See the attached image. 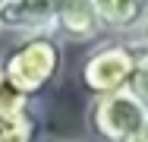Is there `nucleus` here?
Instances as JSON below:
<instances>
[{
    "label": "nucleus",
    "instance_id": "1",
    "mask_svg": "<svg viewBox=\"0 0 148 142\" xmlns=\"http://www.w3.org/2000/svg\"><path fill=\"white\" fill-rule=\"evenodd\" d=\"M0 70L6 79L16 85L29 101L44 95L63 73V41L54 32H38V35H22L16 38L3 57Z\"/></svg>",
    "mask_w": 148,
    "mask_h": 142
},
{
    "label": "nucleus",
    "instance_id": "2",
    "mask_svg": "<svg viewBox=\"0 0 148 142\" xmlns=\"http://www.w3.org/2000/svg\"><path fill=\"white\" fill-rule=\"evenodd\" d=\"M148 60V48L139 35H107L79 63V85L91 98L126 92L136 70Z\"/></svg>",
    "mask_w": 148,
    "mask_h": 142
},
{
    "label": "nucleus",
    "instance_id": "3",
    "mask_svg": "<svg viewBox=\"0 0 148 142\" xmlns=\"http://www.w3.org/2000/svg\"><path fill=\"white\" fill-rule=\"evenodd\" d=\"M148 114L129 92H114L91 98L85 108V126L98 142H123Z\"/></svg>",
    "mask_w": 148,
    "mask_h": 142
},
{
    "label": "nucleus",
    "instance_id": "4",
    "mask_svg": "<svg viewBox=\"0 0 148 142\" xmlns=\"http://www.w3.org/2000/svg\"><path fill=\"white\" fill-rule=\"evenodd\" d=\"M60 0H3L0 3V32L13 35H38L54 32Z\"/></svg>",
    "mask_w": 148,
    "mask_h": 142
},
{
    "label": "nucleus",
    "instance_id": "5",
    "mask_svg": "<svg viewBox=\"0 0 148 142\" xmlns=\"http://www.w3.org/2000/svg\"><path fill=\"white\" fill-rule=\"evenodd\" d=\"M54 35L60 41L91 44V41H104L107 28H104L98 10H95V0H60Z\"/></svg>",
    "mask_w": 148,
    "mask_h": 142
},
{
    "label": "nucleus",
    "instance_id": "6",
    "mask_svg": "<svg viewBox=\"0 0 148 142\" xmlns=\"http://www.w3.org/2000/svg\"><path fill=\"white\" fill-rule=\"evenodd\" d=\"M107 35H139L148 19V0H95Z\"/></svg>",
    "mask_w": 148,
    "mask_h": 142
},
{
    "label": "nucleus",
    "instance_id": "7",
    "mask_svg": "<svg viewBox=\"0 0 148 142\" xmlns=\"http://www.w3.org/2000/svg\"><path fill=\"white\" fill-rule=\"evenodd\" d=\"M29 111H32V101L0 70V123H10V120H16V117H22V114H29Z\"/></svg>",
    "mask_w": 148,
    "mask_h": 142
},
{
    "label": "nucleus",
    "instance_id": "8",
    "mask_svg": "<svg viewBox=\"0 0 148 142\" xmlns=\"http://www.w3.org/2000/svg\"><path fill=\"white\" fill-rule=\"evenodd\" d=\"M38 133H41V120L35 111L22 114L10 123H0V142H35Z\"/></svg>",
    "mask_w": 148,
    "mask_h": 142
},
{
    "label": "nucleus",
    "instance_id": "9",
    "mask_svg": "<svg viewBox=\"0 0 148 142\" xmlns=\"http://www.w3.org/2000/svg\"><path fill=\"white\" fill-rule=\"evenodd\" d=\"M126 92H129V95L142 104V111L148 114V60L136 70V76H132V82L126 85Z\"/></svg>",
    "mask_w": 148,
    "mask_h": 142
},
{
    "label": "nucleus",
    "instance_id": "10",
    "mask_svg": "<svg viewBox=\"0 0 148 142\" xmlns=\"http://www.w3.org/2000/svg\"><path fill=\"white\" fill-rule=\"evenodd\" d=\"M123 142H148V117H145V120H142V123H139V126H136Z\"/></svg>",
    "mask_w": 148,
    "mask_h": 142
},
{
    "label": "nucleus",
    "instance_id": "11",
    "mask_svg": "<svg viewBox=\"0 0 148 142\" xmlns=\"http://www.w3.org/2000/svg\"><path fill=\"white\" fill-rule=\"evenodd\" d=\"M139 41H142V44L148 48V19H145V26L139 28Z\"/></svg>",
    "mask_w": 148,
    "mask_h": 142
},
{
    "label": "nucleus",
    "instance_id": "12",
    "mask_svg": "<svg viewBox=\"0 0 148 142\" xmlns=\"http://www.w3.org/2000/svg\"><path fill=\"white\" fill-rule=\"evenodd\" d=\"M63 142H76V139H63Z\"/></svg>",
    "mask_w": 148,
    "mask_h": 142
},
{
    "label": "nucleus",
    "instance_id": "13",
    "mask_svg": "<svg viewBox=\"0 0 148 142\" xmlns=\"http://www.w3.org/2000/svg\"><path fill=\"white\" fill-rule=\"evenodd\" d=\"M0 35H3V32H0Z\"/></svg>",
    "mask_w": 148,
    "mask_h": 142
}]
</instances>
